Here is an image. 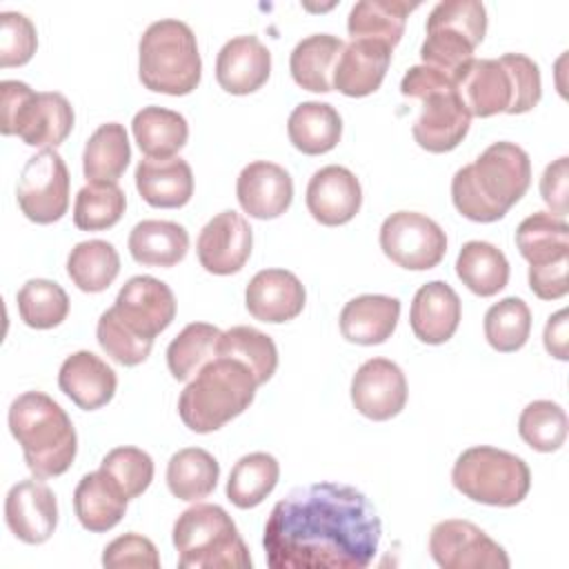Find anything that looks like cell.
Wrapping results in <instances>:
<instances>
[{
  "mask_svg": "<svg viewBox=\"0 0 569 569\" xmlns=\"http://www.w3.org/2000/svg\"><path fill=\"white\" fill-rule=\"evenodd\" d=\"M380 533L382 522L362 491L313 482L273 505L262 545L271 569H365Z\"/></svg>",
  "mask_w": 569,
  "mask_h": 569,
  "instance_id": "obj_1",
  "label": "cell"
},
{
  "mask_svg": "<svg viewBox=\"0 0 569 569\" xmlns=\"http://www.w3.org/2000/svg\"><path fill=\"white\" fill-rule=\"evenodd\" d=\"M531 160L516 142L489 144L451 178L453 207L473 222H496L527 193Z\"/></svg>",
  "mask_w": 569,
  "mask_h": 569,
  "instance_id": "obj_2",
  "label": "cell"
},
{
  "mask_svg": "<svg viewBox=\"0 0 569 569\" xmlns=\"http://www.w3.org/2000/svg\"><path fill=\"white\" fill-rule=\"evenodd\" d=\"M456 91L476 118L496 113H527L542 96L540 69L525 53L473 58L456 76Z\"/></svg>",
  "mask_w": 569,
  "mask_h": 569,
  "instance_id": "obj_3",
  "label": "cell"
},
{
  "mask_svg": "<svg viewBox=\"0 0 569 569\" xmlns=\"http://www.w3.org/2000/svg\"><path fill=\"white\" fill-rule=\"evenodd\" d=\"M9 429L38 478L62 476L76 460L78 436L67 411L42 391H24L9 407Z\"/></svg>",
  "mask_w": 569,
  "mask_h": 569,
  "instance_id": "obj_4",
  "label": "cell"
},
{
  "mask_svg": "<svg viewBox=\"0 0 569 569\" xmlns=\"http://www.w3.org/2000/svg\"><path fill=\"white\" fill-rule=\"evenodd\" d=\"M256 389L258 382L242 362L218 356L182 389L180 420L196 433H211L240 416L253 402Z\"/></svg>",
  "mask_w": 569,
  "mask_h": 569,
  "instance_id": "obj_5",
  "label": "cell"
},
{
  "mask_svg": "<svg viewBox=\"0 0 569 569\" xmlns=\"http://www.w3.org/2000/svg\"><path fill=\"white\" fill-rule=\"evenodd\" d=\"M400 93L422 102L411 129L418 147L429 153H447L465 140L471 113L460 100L451 76L427 64H416L402 76Z\"/></svg>",
  "mask_w": 569,
  "mask_h": 569,
  "instance_id": "obj_6",
  "label": "cell"
},
{
  "mask_svg": "<svg viewBox=\"0 0 569 569\" xmlns=\"http://www.w3.org/2000/svg\"><path fill=\"white\" fill-rule=\"evenodd\" d=\"M202 60L191 27L176 18L151 22L138 42V78L156 93L187 96L200 84Z\"/></svg>",
  "mask_w": 569,
  "mask_h": 569,
  "instance_id": "obj_7",
  "label": "cell"
},
{
  "mask_svg": "<svg viewBox=\"0 0 569 569\" xmlns=\"http://www.w3.org/2000/svg\"><path fill=\"white\" fill-rule=\"evenodd\" d=\"M180 569H244L251 556L236 522L220 505H193L173 522Z\"/></svg>",
  "mask_w": 569,
  "mask_h": 569,
  "instance_id": "obj_8",
  "label": "cell"
},
{
  "mask_svg": "<svg viewBox=\"0 0 569 569\" xmlns=\"http://www.w3.org/2000/svg\"><path fill=\"white\" fill-rule=\"evenodd\" d=\"M451 482L473 502L513 507L527 498L531 471L520 456L498 447L478 445L458 456L451 469Z\"/></svg>",
  "mask_w": 569,
  "mask_h": 569,
  "instance_id": "obj_9",
  "label": "cell"
},
{
  "mask_svg": "<svg viewBox=\"0 0 569 569\" xmlns=\"http://www.w3.org/2000/svg\"><path fill=\"white\" fill-rule=\"evenodd\" d=\"M0 96L4 136H18L29 147L56 149L73 129V107L58 91L36 93L27 82L2 80Z\"/></svg>",
  "mask_w": 569,
  "mask_h": 569,
  "instance_id": "obj_10",
  "label": "cell"
},
{
  "mask_svg": "<svg viewBox=\"0 0 569 569\" xmlns=\"http://www.w3.org/2000/svg\"><path fill=\"white\" fill-rule=\"evenodd\" d=\"M427 38L420 47L422 64L456 76L487 33V9L478 0H442L427 18Z\"/></svg>",
  "mask_w": 569,
  "mask_h": 569,
  "instance_id": "obj_11",
  "label": "cell"
},
{
  "mask_svg": "<svg viewBox=\"0 0 569 569\" xmlns=\"http://www.w3.org/2000/svg\"><path fill=\"white\" fill-rule=\"evenodd\" d=\"M382 253L402 269L427 271L447 253V236L436 220L418 211H396L380 227Z\"/></svg>",
  "mask_w": 569,
  "mask_h": 569,
  "instance_id": "obj_12",
  "label": "cell"
},
{
  "mask_svg": "<svg viewBox=\"0 0 569 569\" xmlns=\"http://www.w3.org/2000/svg\"><path fill=\"white\" fill-rule=\"evenodd\" d=\"M16 200L36 224H51L69 209V171L56 149H42L22 167Z\"/></svg>",
  "mask_w": 569,
  "mask_h": 569,
  "instance_id": "obj_13",
  "label": "cell"
},
{
  "mask_svg": "<svg viewBox=\"0 0 569 569\" xmlns=\"http://www.w3.org/2000/svg\"><path fill=\"white\" fill-rule=\"evenodd\" d=\"M429 553L442 569H507V551L478 525L460 518L436 522Z\"/></svg>",
  "mask_w": 569,
  "mask_h": 569,
  "instance_id": "obj_14",
  "label": "cell"
},
{
  "mask_svg": "<svg viewBox=\"0 0 569 569\" xmlns=\"http://www.w3.org/2000/svg\"><path fill=\"white\" fill-rule=\"evenodd\" d=\"M109 313L133 336L153 342L176 318V296L153 276H133L118 291Z\"/></svg>",
  "mask_w": 569,
  "mask_h": 569,
  "instance_id": "obj_15",
  "label": "cell"
},
{
  "mask_svg": "<svg viewBox=\"0 0 569 569\" xmlns=\"http://www.w3.org/2000/svg\"><path fill=\"white\" fill-rule=\"evenodd\" d=\"M407 378L387 358L362 362L351 378V402L369 420L385 422L396 418L407 405Z\"/></svg>",
  "mask_w": 569,
  "mask_h": 569,
  "instance_id": "obj_16",
  "label": "cell"
},
{
  "mask_svg": "<svg viewBox=\"0 0 569 569\" xmlns=\"http://www.w3.org/2000/svg\"><path fill=\"white\" fill-rule=\"evenodd\" d=\"M253 247V233L249 222L233 209L213 216L198 236V260L204 271L213 276L238 273Z\"/></svg>",
  "mask_w": 569,
  "mask_h": 569,
  "instance_id": "obj_17",
  "label": "cell"
},
{
  "mask_svg": "<svg viewBox=\"0 0 569 569\" xmlns=\"http://www.w3.org/2000/svg\"><path fill=\"white\" fill-rule=\"evenodd\" d=\"M4 520L11 533L27 545H42L58 525L56 493L33 476L13 485L4 500Z\"/></svg>",
  "mask_w": 569,
  "mask_h": 569,
  "instance_id": "obj_18",
  "label": "cell"
},
{
  "mask_svg": "<svg viewBox=\"0 0 569 569\" xmlns=\"http://www.w3.org/2000/svg\"><path fill=\"white\" fill-rule=\"evenodd\" d=\"M305 202L316 222L325 227L347 224L360 211L362 187L347 167L327 164L309 178Z\"/></svg>",
  "mask_w": 569,
  "mask_h": 569,
  "instance_id": "obj_19",
  "label": "cell"
},
{
  "mask_svg": "<svg viewBox=\"0 0 569 569\" xmlns=\"http://www.w3.org/2000/svg\"><path fill=\"white\" fill-rule=\"evenodd\" d=\"M236 196L244 213L258 220L282 216L293 200V180L276 162H249L236 182Z\"/></svg>",
  "mask_w": 569,
  "mask_h": 569,
  "instance_id": "obj_20",
  "label": "cell"
},
{
  "mask_svg": "<svg viewBox=\"0 0 569 569\" xmlns=\"http://www.w3.org/2000/svg\"><path fill=\"white\" fill-rule=\"evenodd\" d=\"M307 302V293L296 273L287 269L258 271L244 291L247 311L260 320L280 325L293 320Z\"/></svg>",
  "mask_w": 569,
  "mask_h": 569,
  "instance_id": "obj_21",
  "label": "cell"
},
{
  "mask_svg": "<svg viewBox=\"0 0 569 569\" xmlns=\"http://www.w3.org/2000/svg\"><path fill=\"white\" fill-rule=\"evenodd\" d=\"M271 73V53L258 36H236L222 44L216 58V80L233 96L258 91Z\"/></svg>",
  "mask_w": 569,
  "mask_h": 569,
  "instance_id": "obj_22",
  "label": "cell"
},
{
  "mask_svg": "<svg viewBox=\"0 0 569 569\" xmlns=\"http://www.w3.org/2000/svg\"><path fill=\"white\" fill-rule=\"evenodd\" d=\"M391 47L378 40H351L345 44L336 69H333V89L349 98H365L380 89L389 62H391Z\"/></svg>",
  "mask_w": 569,
  "mask_h": 569,
  "instance_id": "obj_23",
  "label": "cell"
},
{
  "mask_svg": "<svg viewBox=\"0 0 569 569\" xmlns=\"http://www.w3.org/2000/svg\"><path fill=\"white\" fill-rule=\"evenodd\" d=\"M58 387L73 405L93 411L113 398L118 376L100 356L82 349L64 358L58 371Z\"/></svg>",
  "mask_w": 569,
  "mask_h": 569,
  "instance_id": "obj_24",
  "label": "cell"
},
{
  "mask_svg": "<svg viewBox=\"0 0 569 569\" xmlns=\"http://www.w3.org/2000/svg\"><path fill=\"white\" fill-rule=\"evenodd\" d=\"M462 316V305L458 293L442 280H431L422 284L411 302L409 325L413 336L427 345L447 342Z\"/></svg>",
  "mask_w": 569,
  "mask_h": 569,
  "instance_id": "obj_25",
  "label": "cell"
},
{
  "mask_svg": "<svg viewBox=\"0 0 569 569\" xmlns=\"http://www.w3.org/2000/svg\"><path fill=\"white\" fill-rule=\"evenodd\" d=\"M136 189L156 209H180L193 196V173L180 156L144 158L136 167Z\"/></svg>",
  "mask_w": 569,
  "mask_h": 569,
  "instance_id": "obj_26",
  "label": "cell"
},
{
  "mask_svg": "<svg viewBox=\"0 0 569 569\" xmlns=\"http://www.w3.org/2000/svg\"><path fill=\"white\" fill-rule=\"evenodd\" d=\"M400 300L382 293L351 298L340 311V333L345 340L362 347L382 345L396 329Z\"/></svg>",
  "mask_w": 569,
  "mask_h": 569,
  "instance_id": "obj_27",
  "label": "cell"
},
{
  "mask_svg": "<svg viewBox=\"0 0 569 569\" xmlns=\"http://www.w3.org/2000/svg\"><path fill=\"white\" fill-rule=\"evenodd\" d=\"M129 498L120 485L102 469L84 473L73 491V509L87 531L102 533L113 529L124 511Z\"/></svg>",
  "mask_w": 569,
  "mask_h": 569,
  "instance_id": "obj_28",
  "label": "cell"
},
{
  "mask_svg": "<svg viewBox=\"0 0 569 569\" xmlns=\"http://www.w3.org/2000/svg\"><path fill=\"white\" fill-rule=\"evenodd\" d=\"M342 49L345 42L331 33H313L302 38L289 56L293 82L313 93H329L333 89L331 78Z\"/></svg>",
  "mask_w": 569,
  "mask_h": 569,
  "instance_id": "obj_29",
  "label": "cell"
},
{
  "mask_svg": "<svg viewBox=\"0 0 569 569\" xmlns=\"http://www.w3.org/2000/svg\"><path fill=\"white\" fill-rule=\"evenodd\" d=\"M189 251V233L171 220H142L129 233V253L144 267H173Z\"/></svg>",
  "mask_w": 569,
  "mask_h": 569,
  "instance_id": "obj_30",
  "label": "cell"
},
{
  "mask_svg": "<svg viewBox=\"0 0 569 569\" xmlns=\"http://www.w3.org/2000/svg\"><path fill=\"white\" fill-rule=\"evenodd\" d=\"M418 7L420 2H405V0L356 2L347 18V31L351 40H358V38L378 40L393 49L405 33L409 13L416 11Z\"/></svg>",
  "mask_w": 569,
  "mask_h": 569,
  "instance_id": "obj_31",
  "label": "cell"
},
{
  "mask_svg": "<svg viewBox=\"0 0 569 569\" xmlns=\"http://www.w3.org/2000/svg\"><path fill=\"white\" fill-rule=\"evenodd\" d=\"M287 133L298 151L320 156L340 142L342 118L329 102H300L287 120Z\"/></svg>",
  "mask_w": 569,
  "mask_h": 569,
  "instance_id": "obj_32",
  "label": "cell"
},
{
  "mask_svg": "<svg viewBox=\"0 0 569 569\" xmlns=\"http://www.w3.org/2000/svg\"><path fill=\"white\" fill-rule=\"evenodd\" d=\"M516 247L529 267L569 258V224L549 211L527 216L516 229Z\"/></svg>",
  "mask_w": 569,
  "mask_h": 569,
  "instance_id": "obj_33",
  "label": "cell"
},
{
  "mask_svg": "<svg viewBox=\"0 0 569 569\" xmlns=\"http://www.w3.org/2000/svg\"><path fill=\"white\" fill-rule=\"evenodd\" d=\"M133 138L147 158H173L189 138V124L182 113L164 107H142L131 122Z\"/></svg>",
  "mask_w": 569,
  "mask_h": 569,
  "instance_id": "obj_34",
  "label": "cell"
},
{
  "mask_svg": "<svg viewBox=\"0 0 569 569\" xmlns=\"http://www.w3.org/2000/svg\"><path fill=\"white\" fill-rule=\"evenodd\" d=\"M456 273L462 284L480 298L496 296L509 282V262L505 253L485 240H469L456 258Z\"/></svg>",
  "mask_w": 569,
  "mask_h": 569,
  "instance_id": "obj_35",
  "label": "cell"
},
{
  "mask_svg": "<svg viewBox=\"0 0 569 569\" xmlns=\"http://www.w3.org/2000/svg\"><path fill=\"white\" fill-rule=\"evenodd\" d=\"M220 478L218 460L200 447H187L176 451L167 462V487L184 502H198L207 498Z\"/></svg>",
  "mask_w": 569,
  "mask_h": 569,
  "instance_id": "obj_36",
  "label": "cell"
},
{
  "mask_svg": "<svg viewBox=\"0 0 569 569\" xmlns=\"http://www.w3.org/2000/svg\"><path fill=\"white\" fill-rule=\"evenodd\" d=\"M131 160L127 131L120 122L100 124L82 151V171L89 182H118Z\"/></svg>",
  "mask_w": 569,
  "mask_h": 569,
  "instance_id": "obj_37",
  "label": "cell"
},
{
  "mask_svg": "<svg viewBox=\"0 0 569 569\" xmlns=\"http://www.w3.org/2000/svg\"><path fill=\"white\" fill-rule=\"evenodd\" d=\"M280 465L267 451H253L242 456L229 473L227 498L238 509L258 507L278 485Z\"/></svg>",
  "mask_w": 569,
  "mask_h": 569,
  "instance_id": "obj_38",
  "label": "cell"
},
{
  "mask_svg": "<svg viewBox=\"0 0 569 569\" xmlns=\"http://www.w3.org/2000/svg\"><path fill=\"white\" fill-rule=\"evenodd\" d=\"M67 273L80 291L100 293L118 278L120 256L107 240H84L71 249Z\"/></svg>",
  "mask_w": 569,
  "mask_h": 569,
  "instance_id": "obj_39",
  "label": "cell"
},
{
  "mask_svg": "<svg viewBox=\"0 0 569 569\" xmlns=\"http://www.w3.org/2000/svg\"><path fill=\"white\" fill-rule=\"evenodd\" d=\"M218 356L242 362L253 373L258 387L271 380L278 369L276 342L267 333L247 325H236L222 331L218 342Z\"/></svg>",
  "mask_w": 569,
  "mask_h": 569,
  "instance_id": "obj_40",
  "label": "cell"
},
{
  "mask_svg": "<svg viewBox=\"0 0 569 569\" xmlns=\"http://www.w3.org/2000/svg\"><path fill=\"white\" fill-rule=\"evenodd\" d=\"M222 331L209 322L187 325L167 347V367L176 380H191L207 362L218 358Z\"/></svg>",
  "mask_w": 569,
  "mask_h": 569,
  "instance_id": "obj_41",
  "label": "cell"
},
{
  "mask_svg": "<svg viewBox=\"0 0 569 569\" xmlns=\"http://www.w3.org/2000/svg\"><path fill=\"white\" fill-rule=\"evenodd\" d=\"M127 207V196L118 182H87L73 202V224L82 231L113 227Z\"/></svg>",
  "mask_w": 569,
  "mask_h": 569,
  "instance_id": "obj_42",
  "label": "cell"
},
{
  "mask_svg": "<svg viewBox=\"0 0 569 569\" xmlns=\"http://www.w3.org/2000/svg\"><path fill=\"white\" fill-rule=\"evenodd\" d=\"M16 300H18V313L22 322L31 329H53L69 313V296L53 280H44V278L27 280L20 287Z\"/></svg>",
  "mask_w": 569,
  "mask_h": 569,
  "instance_id": "obj_43",
  "label": "cell"
},
{
  "mask_svg": "<svg viewBox=\"0 0 569 569\" xmlns=\"http://www.w3.org/2000/svg\"><path fill=\"white\" fill-rule=\"evenodd\" d=\"M531 333V311L522 298L509 296L491 305L485 313V338L500 351L511 353L525 347Z\"/></svg>",
  "mask_w": 569,
  "mask_h": 569,
  "instance_id": "obj_44",
  "label": "cell"
},
{
  "mask_svg": "<svg viewBox=\"0 0 569 569\" xmlns=\"http://www.w3.org/2000/svg\"><path fill=\"white\" fill-rule=\"evenodd\" d=\"M567 413L558 402L533 400L518 418L520 438L540 453L558 451L567 440Z\"/></svg>",
  "mask_w": 569,
  "mask_h": 569,
  "instance_id": "obj_45",
  "label": "cell"
},
{
  "mask_svg": "<svg viewBox=\"0 0 569 569\" xmlns=\"http://www.w3.org/2000/svg\"><path fill=\"white\" fill-rule=\"evenodd\" d=\"M100 469L107 471L120 485L129 500L144 493L153 480V460L147 451L138 447L111 449L102 458Z\"/></svg>",
  "mask_w": 569,
  "mask_h": 569,
  "instance_id": "obj_46",
  "label": "cell"
},
{
  "mask_svg": "<svg viewBox=\"0 0 569 569\" xmlns=\"http://www.w3.org/2000/svg\"><path fill=\"white\" fill-rule=\"evenodd\" d=\"M96 338L102 347V351L116 360L118 365L124 367H136L140 362H144L153 349L151 340L138 338L131 331H127L111 313L109 309L102 311V316L98 318V327H96Z\"/></svg>",
  "mask_w": 569,
  "mask_h": 569,
  "instance_id": "obj_47",
  "label": "cell"
},
{
  "mask_svg": "<svg viewBox=\"0 0 569 569\" xmlns=\"http://www.w3.org/2000/svg\"><path fill=\"white\" fill-rule=\"evenodd\" d=\"M38 47V33L33 22L18 11L0 13V67L27 64Z\"/></svg>",
  "mask_w": 569,
  "mask_h": 569,
  "instance_id": "obj_48",
  "label": "cell"
},
{
  "mask_svg": "<svg viewBox=\"0 0 569 569\" xmlns=\"http://www.w3.org/2000/svg\"><path fill=\"white\" fill-rule=\"evenodd\" d=\"M102 565L109 569H120V567H149L158 569L160 567V556L156 545L140 536V533H124L111 540L104 551H102Z\"/></svg>",
  "mask_w": 569,
  "mask_h": 569,
  "instance_id": "obj_49",
  "label": "cell"
},
{
  "mask_svg": "<svg viewBox=\"0 0 569 569\" xmlns=\"http://www.w3.org/2000/svg\"><path fill=\"white\" fill-rule=\"evenodd\" d=\"M540 196L549 207V213L565 218L569 209V158L560 156L545 167L540 178Z\"/></svg>",
  "mask_w": 569,
  "mask_h": 569,
  "instance_id": "obj_50",
  "label": "cell"
},
{
  "mask_svg": "<svg viewBox=\"0 0 569 569\" xmlns=\"http://www.w3.org/2000/svg\"><path fill=\"white\" fill-rule=\"evenodd\" d=\"M567 269L569 258L558 260L542 267H529V287L540 300H558L567 296L569 282H567Z\"/></svg>",
  "mask_w": 569,
  "mask_h": 569,
  "instance_id": "obj_51",
  "label": "cell"
},
{
  "mask_svg": "<svg viewBox=\"0 0 569 569\" xmlns=\"http://www.w3.org/2000/svg\"><path fill=\"white\" fill-rule=\"evenodd\" d=\"M567 309L556 311L549 316L542 333V342L549 356L556 360H569V320H567Z\"/></svg>",
  "mask_w": 569,
  "mask_h": 569,
  "instance_id": "obj_52",
  "label": "cell"
}]
</instances>
